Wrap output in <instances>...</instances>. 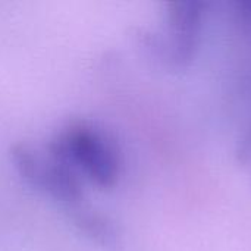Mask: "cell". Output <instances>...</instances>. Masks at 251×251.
Segmentation results:
<instances>
[{
  "instance_id": "cell-1",
  "label": "cell",
  "mask_w": 251,
  "mask_h": 251,
  "mask_svg": "<svg viewBox=\"0 0 251 251\" xmlns=\"http://www.w3.org/2000/svg\"><path fill=\"white\" fill-rule=\"evenodd\" d=\"M62 153L68 160L81 165L85 172L107 184L115 178L116 159L110 146L104 138L91 131H72L63 140Z\"/></svg>"
}]
</instances>
